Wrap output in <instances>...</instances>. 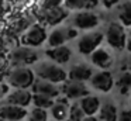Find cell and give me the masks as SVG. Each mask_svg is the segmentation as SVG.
I'll return each instance as SVG.
<instances>
[{
  "label": "cell",
  "instance_id": "obj_1",
  "mask_svg": "<svg viewBox=\"0 0 131 121\" xmlns=\"http://www.w3.org/2000/svg\"><path fill=\"white\" fill-rule=\"evenodd\" d=\"M35 72L40 76V79L48 80L51 83H63L68 78L65 70L54 63H41L35 69Z\"/></svg>",
  "mask_w": 131,
  "mask_h": 121
},
{
  "label": "cell",
  "instance_id": "obj_2",
  "mask_svg": "<svg viewBox=\"0 0 131 121\" xmlns=\"http://www.w3.org/2000/svg\"><path fill=\"white\" fill-rule=\"evenodd\" d=\"M106 39H107L108 45L114 49H124L125 44H127V34H125L123 24L111 23L106 32Z\"/></svg>",
  "mask_w": 131,
  "mask_h": 121
},
{
  "label": "cell",
  "instance_id": "obj_3",
  "mask_svg": "<svg viewBox=\"0 0 131 121\" xmlns=\"http://www.w3.org/2000/svg\"><path fill=\"white\" fill-rule=\"evenodd\" d=\"M103 38H104V35H103L102 32L86 34V35H83L82 38L79 39V42H78V49H79V52L82 53V55H92V53L99 48V45L102 44Z\"/></svg>",
  "mask_w": 131,
  "mask_h": 121
},
{
  "label": "cell",
  "instance_id": "obj_4",
  "mask_svg": "<svg viewBox=\"0 0 131 121\" xmlns=\"http://www.w3.org/2000/svg\"><path fill=\"white\" fill-rule=\"evenodd\" d=\"M9 82L12 86L18 87V89H26L28 86H32L34 83V75L27 68H18L10 73Z\"/></svg>",
  "mask_w": 131,
  "mask_h": 121
},
{
  "label": "cell",
  "instance_id": "obj_5",
  "mask_svg": "<svg viewBox=\"0 0 131 121\" xmlns=\"http://www.w3.org/2000/svg\"><path fill=\"white\" fill-rule=\"evenodd\" d=\"M61 92L66 96V98H83L85 96H89V89L83 82H76V80H68L63 83Z\"/></svg>",
  "mask_w": 131,
  "mask_h": 121
},
{
  "label": "cell",
  "instance_id": "obj_6",
  "mask_svg": "<svg viewBox=\"0 0 131 121\" xmlns=\"http://www.w3.org/2000/svg\"><path fill=\"white\" fill-rule=\"evenodd\" d=\"M90 83L94 89L100 90L103 93H108L114 86V79L108 70H102L99 73H94L90 79Z\"/></svg>",
  "mask_w": 131,
  "mask_h": 121
},
{
  "label": "cell",
  "instance_id": "obj_7",
  "mask_svg": "<svg viewBox=\"0 0 131 121\" xmlns=\"http://www.w3.org/2000/svg\"><path fill=\"white\" fill-rule=\"evenodd\" d=\"M99 17L92 11H80L73 17V24L80 30H92L99 25Z\"/></svg>",
  "mask_w": 131,
  "mask_h": 121
},
{
  "label": "cell",
  "instance_id": "obj_8",
  "mask_svg": "<svg viewBox=\"0 0 131 121\" xmlns=\"http://www.w3.org/2000/svg\"><path fill=\"white\" fill-rule=\"evenodd\" d=\"M32 92L34 94H42L47 97L55 98L61 94V89L55 86V83H51L48 80H42V79H37L32 83Z\"/></svg>",
  "mask_w": 131,
  "mask_h": 121
},
{
  "label": "cell",
  "instance_id": "obj_9",
  "mask_svg": "<svg viewBox=\"0 0 131 121\" xmlns=\"http://www.w3.org/2000/svg\"><path fill=\"white\" fill-rule=\"evenodd\" d=\"M78 35V31L75 28H58V30L52 31L51 35L48 38V44L51 45L52 48L55 47H61L63 45L68 39L75 38Z\"/></svg>",
  "mask_w": 131,
  "mask_h": 121
},
{
  "label": "cell",
  "instance_id": "obj_10",
  "mask_svg": "<svg viewBox=\"0 0 131 121\" xmlns=\"http://www.w3.org/2000/svg\"><path fill=\"white\" fill-rule=\"evenodd\" d=\"M47 39V32L40 25H34L26 35L21 38L24 45H30V47H38Z\"/></svg>",
  "mask_w": 131,
  "mask_h": 121
},
{
  "label": "cell",
  "instance_id": "obj_11",
  "mask_svg": "<svg viewBox=\"0 0 131 121\" xmlns=\"http://www.w3.org/2000/svg\"><path fill=\"white\" fill-rule=\"evenodd\" d=\"M27 115V110L24 107H18V106H4L0 108V118L6 121H18L23 120Z\"/></svg>",
  "mask_w": 131,
  "mask_h": 121
},
{
  "label": "cell",
  "instance_id": "obj_12",
  "mask_svg": "<svg viewBox=\"0 0 131 121\" xmlns=\"http://www.w3.org/2000/svg\"><path fill=\"white\" fill-rule=\"evenodd\" d=\"M92 76H93V69H92L90 66H88V65H85V63L75 65L68 73L69 80H76V82L90 80Z\"/></svg>",
  "mask_w": 131,
  "mask_h": 121
},
{
  "label": "cell",
  "instance_id": "obj_13",
  "mask_svg": "<svg viewBox=\"0 0 131 121\" xmlns=\"http://www.w3.org/2000/svg\"><path fill=\"white\" fill-rule=\"evenodd\" d=\"M32 101V94L26 89H18L16 92L10 93L7 96V103L12 106H18V107H26Z\"/></svg>",
  "mask_w": 131,
  "mask_h": 121
},
{
  "label": "cell",
  "instance_id": "obj_14",
  "mask_svg": "<svg viewBox=\"0 0 131 121\" xmlns=\"http://www.w3.org/2000/svg\"><path fill=\"white\" fill-rule=\"evenodd\" d=\"M45 53H47V56H48L49 59L55 61L57 63H66V62L71 59V56H72L71 48L65 47V45L51 48V49H48Z\"/></svg>",
  "mask_w": 131,
  "mask_h": 121
},
{
  "label": "cell",
  "instance_id": "obj_15",
  "mask_svg": "<svg viewBox=\"0 0 131 121\" xmlns=\"http://www.w3.org/2000/svg\"><path fill=\"white\" fill-rule=\"evenodd\" d=\"M79 104L86 115H96V113H99L100 106H102L100 104V98L96 97V96H90V94L80 98Z\"/></svg>",
  "mask_w": 131,
  "mask_h": 121
},
{
  "label": "cell",
  "instance_id": "obj_16",
  "mask_svg": "<svg viewBox=\"0 0 131 121\" xmlns=\"http://www.w3.org/2000/svg\"><path fill=\"white\" fill-rule=\"evenodd\" d=\"M92 62H93L96 66L102 68V69H107L111 66L113 63V58L108 53V51L103 49V48H97L93 53H92Z\"/></svg>",
  "mask_w": 131,
  "mask_h": 121
},
{
  "label": "cell",
  "instance_id": "obj_17",
  "mask_svg": "<svg viewBox=\"0 0 131 121\" xmlns=\"http://www.w3.org/2000/svg\"><path fill=\"white\" fill-rule=\"evenodd\" d=\"M52 117L55 118V121H63L68 120L69 117V106L66 98H59L58 101H55L54 106L51 107Z\"/></svg>",
  "mask_w": 131,
  "mask_h": 121
},
{
  "label": "cell",
  "instance_id": "obj_18",
  "mask_svg": "<svg viewBox=\"0 0 131 121\" xmlns=\"http://www.w3.org/2000/svg\"><path fill=\"white\" fill-rule=\"evenodd\" d=\"M13 58H14V62L16 65H28V63H32V62L37 61V53L32 52L31 49H28V48H23V49H18L14 52V55H13Z\"/></svg>",
  "mask_w": 131,
  "mask_h": 121
},
{
  "label": "cell",
  "instance_id": "obj_19",
  "mask_svg": "<svg viewBox=\"0 0 131 121\" xmlns=\"http://www.w3.org/2000/svg\"><path fill=\"white\" fill-rule=\"evenodd\" d=\"M99 120L100 121H117L118 120V113L117 107L113 103H104L100 106L99 110Z\"/></svg>",
  "mask_w": 131,
  "mask_h": 121
},
{
  "label": "cell",
  "instance_id": "obj_20",
  "mask_svg": "<svg viewBox=\"0 0 131 121\" xmlns=\"http://www.w3.org/2000/svg\"><path fill=\"white\" fill-rule=\"evenodd\" d=\"M68 17V11L63 10L61 7H55V8H49V10H45V20L48 24L55 25L58 23H61L63 18Z\"/></svg>",
  "mask_w": 131,
  "mask_h": 121
},
{
  "label": "cell",
  "instance_id": "obj_21",
  "mask_svg": "<svg viewBox=\"0 0 131 121\" xmlns=\"http://www.w3.org/2000/svg\"><path fill=\"white\" fill-rule=\"evenodd\" d=\"M65 4L72 10H80V8L92 10L99 4V0H65Z\"/></svg>",
  "mask_w": 131,
  "mask_h": 121
},
{
  "label": "cell",
  "instance_id": "obj_22",
  "mask_svg": "<svg viewBox=\"0 0 131 121\" xmlns=\"http://www.w3.org/2000/svg\"><path fill=\"white\" fill-rule=\"evenodd\" d=\"M118 18L123 25L131 27V2H125L118 8Z\"/></svg>",
  "mask_w": 131,
  "mask_h": 121
},
{
  "label": "cell",
  "instance_id": "obj_23",
  "mask_svg": "<svg viewBox=\"0 0 131 121\" xmlns=\"http://www.w3.org/2000/svg\"><path fill=\"white\" fill-rule=\"evenodd\" d=\"M117 87H118L120 93L121 94H127L131 90V72L127 70V72H123L120 75L118 80H117Z\"/></svg>",
  "mask_w": 131,
  "mask_h": 121
},
{
  "label": "cell",
  "instance_id": "obj_24",
  "mask_svg": "<svg viewBox=\"0 0 131 121\" xmlns=\"http://www.w3.org/2000/svg\"><path fill=\"white\" fill-rule=\"evenodd\" d=\"M32 103L35 104V107L38 108H51L54 106V98L51 97H47V96H42V94H34L32 96Z\"/></svg>",
  "mask_w": 131,
  "mask_h": 121
},
{
  "label": "cell",
  "instance_id": "obj_25",
  "mask_svg": "<svg viewBox=\"0 0 131 121\" xmlns=\"http://www.w3.org/2000/svg\"><path fill=\"white\" fill-rule=\"evenodd\" d=\"M85 117H86V114L82 110L80 104H72L69 107V120L71 121H82Z\"/></svg>",
  "mask_w": 131,
  "mask_h": 121
},
{
  "label": "cell",
  "instance_id": "obj_26",
  "mask_svg": "<svg viewBox=\"0 0 131 121\" xmlns=\"http://www.w3.org/2000/svg\"><path fill=\"white\" fill-rule=\"evenodd\" d=\"M48 120V114L44 108H38L35 107L31 113H30V117H28V121H47Z\"/></svg>",
  "mask_w": 131,
  "mask_h": 121
},
{
  "label": "cell",
  "instance_id": "obj_27",
  "mask_svg": "<svg viewBox=\"0 0 131 121\" xmlns=\"http://www.w3.org/2000/svg\"><path fill=\"white\" fill-rule=\"evenodd\" d=\"M61 3H62V0H45V2H44V8H45V10H49V8L59 7Z\"/></svg>",
  "mask_w": 131,
  "mask_h": 121
},
{
  "label": "cell",
  "instance_id": "obj_28",
  "mask_svg": "<svg viewBox=\"0 0 131 121\" xmlns=\"http://www.w3.org/2000/svg\"><path fill=\"white\" fill-rule=\"evenodd\" d=\"M117 121H131V110H123V111H120Z\"/></svg>",
  "mask_w": 131,
  "mask_h": 121
},
{
  "label": "cell",
  "instance_id": "obj_29",
  "mask_svg": "<svg viewBox=\"0 0 131 121\" xmlns=\"http://www.w3.org/2000/svg\"><path fill=\"white\" fill-rule=\"evenodd\" d=\"M120 0H103V4L106 6L107 8H110V7H113L114 4H117Z\"/></svg>",
  "mask_w": 131,
  "mask_h": 121
},
{
  "label": "cell",
  "instance_id": "obj_30",
  "mask_svg": "<svg viewBox=\"0 0 131 121\" xmlns=\"http://www.w3.org/2000/svg\"><path fill=\"white\" fill-rule=\"evenodd\" d=\"M82 121H100V120L97 117H94V115H86Z\"/></svg>",
  "mask_w": 131,
  "mask_h": 121
},
{
  "label": "cell",
  "instance_id": "obj_31",
  "mask_svg": "<svg viewBox=\"0 0 131 121\" xmlns=\"http://www.w3.org/2000/svg\"><path fill=\"white\" fill-rule=\"evenodd\" d=\"M125 49H127L128 52L131 53V34L128 35V38H127V44H125Z\"/></svg>",
  "mask_w": 131,
  "mask_h": 121
},
{
  "label": "cell",
  "instance_id": "obj_32",
  "mask_svg": "<svg viewBox=\"0 0 131 121\" xmlns=\"http://www.w3.org/2000/svg\"><path fill=\"white\" fill-rule=\"evenodd\" d=\"M125 63H127V68H128V70L131 72V56L127 59V62H125Z\"/></svg>",
  "mask_w": 131,
  "mask_h": 121
},
{
  "label": "cell",
  "instance_id": "obj_33",
  "mask_svg": "<svg viewBox=\"0 0 131 121\" xmlns=\"http://www.w3.org/2000/svg\"><path fill=\"white\" fill-rule=\"evenodd\" d=\"M0 121H6V120H2V118H0Z\"/></svg>",
  "mask_w": 131,
  "mask_h": 121
},
{
  "label": "cell",
  "instance_id": "obj_34",
  "mask_svg": "<svg viewBox=\"0 0 131 121\" xmlns=\"http://www.w3.org/2000/svg\"><path fill=\"white\" fill-rule=\"evenodd\" d=\"M63 121H71V120H63Z\"/></svg>",
  "mask_w": 131,
  "mask_h": 121
}]
</instances>
